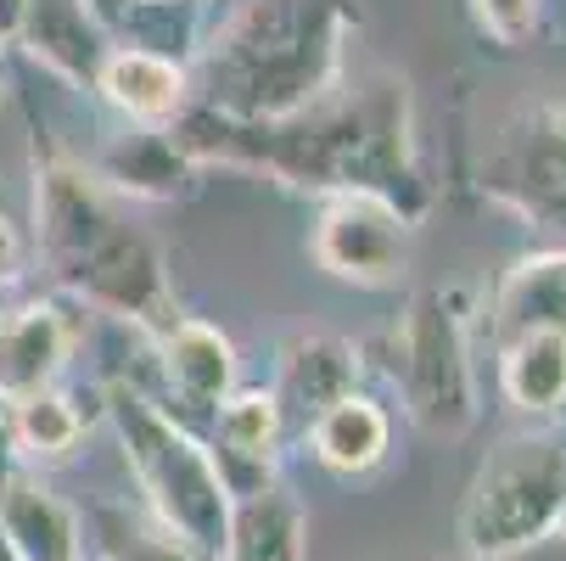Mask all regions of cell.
Returning a JSON list of instances; mask_svg holds the SVG:
<instances>
[{"instance_id":"cell-30","label":"cell","mask_w":566,"mask_h":561,"mask_svg":"<svg viewBox=\"0 0 566 561\" xmlns=\"http://www.w3.org/2000/svg\"><path fill=\"white\" fill-rule=\"evenodd\" d=\"M0 561H12V555H7V544H0Z\"/></svg>"},{"instance_id":"cell-12","label":"cell","mask_w":566,"mask_h":561,"mask_svg":"<svg viewBox=\"0 0 566 561\" xmlns=\"http://www.w3.org/2000/svg\"><path fill=\"white\" fill-rule=\"evenodd\" d=\"M281 444H286V411L270 387H235L213 411V466L224 477L230 500L281 484Z\"/></svg>"},{"instance_id":"cell-1","label":"cell","mask_w":566,"mask_h":561,"mask_svg":"<svg viewBox=\"0 0 566 561\" xmlns=\"http://www.w3.org/2000/svg\"><path fill=\"white\" fill-rule=\"evenodd\" d=\"M169 135L186 146L197 169H248L308 197L381 191L410 219H421L432 202L416 146V96L387 67L354 85L343 73L337 91L286 118H230L191 102L169 124Z\"/></svg>"},{"instance_id":"cell-24","label":"cell","mask_w":566,"mask_h":561,"mask_svg":"<svg viewBox=\"0 0 566 561\" xmlns=\"http://www.w3.org/2000/svg\"><path fill=\"white\" fill-rule=\"evenodd\" d=\"M29 259H34V242H29V230L0 208V292H12L23 276H29Z\"/></svg>"},{"instance_id":"cell-9","label":"cell","mask_w":566,"mask_h":561,"mask_svg":"<svg viewBox=\"0 0 566 561\" xmlns=\"http://www.w3.org/2000/svg\"><path fill=\"white\" fill-rule=\"evenodd\" d=\"M118 197L96 180L91 164H78L67 152H51L34 164V253L62 276L73 259H85L102 236L118 225Z\"/></svg>"},{"instance_id":"cell-8","label":"cell","mask_w":566,"mask_h":561,"mask_svg":"<svg viewBox=\"0 0 566 561\" xmlns=\"http://www.w3.org/2000/svg\"><path fill=\"white\" fill-rule=\"evenodd\" d=\"M56 281H62V292L78 309H96V314L124 320L135 337H157L169 320H180L164 248H157L151 236L140 225H129V219H118L102 242L85 259H73Z\"/></svg>"},{"instance_id":"cell-14","label":"cell","mask_w":566,"mask_h":561,"mask_svg":"<svg viewBox=\"0 0 566 561\" xmlns=\"http://www.w3.org/2000/svg\"><path fill=\"white\" fill-rule=\"evenodd\" d=\"M96 180L118 197V202H186L197 197L202 175L186 146L169 129H146V124H124L96 157H91Z\"/></svg>"},{"instance_id":"cell-11","label":"cell","mask_w":566,"mask_h":561,"mask_svg":"<svg viewBox=\"0 0 566 561\" xmlns=\"http://www.w3.org/2000/svg\"><path fill=\"white\" fill-rule=\"evenodd\" d=\"M78 349V309L62 298H29L0 309V411L56 387Z\"/></svg>"},{"instance_id":"cell-26","label":"cell","mask_w":566,"mask_h":561,"mask_svg":"<svg viewBox=\"0 0 566 561\" xmlns=\"http://www.w3.org/2000/svg\"><path fill=\"white\" fill-rule=\"evenodd\" d=\"M140 12H202V0H129V18H140ZM129 18H124V29H129Z\"/></svg>"},{"instance_id":"cell-29","label":"cell","mask_w":566,"mask_h":561,"mask_svg":"<svg viewBox=\"0 0 566 561\" xmlns=\"http://www.w3.org/2000/svg\"><path fill=\"white\" fill-rule=\"evenodd\" d=\"M449 561H489V555H465V550H460V555H449Z\"/></svg>"},{"instance_id":"cell-10","label":"cell","mask_w":566,"mask_h":561,"mask_svg":"<svg viewBox=\"0 0 566 561\" xmlns=\"http://www.w3.org/2000/svg\"><path fill=\"white\" fill-rule=\"evenodd\" d=\"M140 343H146V354L157 365L164 393L191 416H213L224 398L241 387V354H235V343L213 326V320L180 314L157 337H140Z\"/></svg>"},{"instance_id":"cell-20","label":"cell","mask_w":566,"mask_h":561,"mask_svg":"<svg viewBox=\"0 0 566 561\" xmlns=\"http://www.w3.org/2000/svg\"><path fill=\"white\" fill-rule=\"evenodd\" d=\"M219 561H308V511L286 484L253 489L230 506Z\"/></svg>"},{"instance_id":"cell-28","label":"cell","mask_w":566,"mask_h":561,"mask_svg":"<svg viewBox=\"0 0 566 561\" xmlns=\"http://www.w3.org/2000/svg\"><path fill=\"white\" fill-rule=\"evenodd\" d=\"M0 91H7V45H0Z\"/></svg>"},{"instance_id":"cell-21","label":"cell","mask_w":566,"mask_h":561,"mask_svg":"<svg viewBox=\"0 0 566 561\" xmlns=\"http://www.w3.org/2000/svg\"><path fill=\"white\" fill-rule=\"evenodd\" d=\"M500 349V393L516 416L549 427L566 416V337L560 332H516Z\"/></svg>"},{"instance_id":"cell-27","label":"cell","mask_w":566,"mask_h":561,"mask_svg":"<svg viewBox=\"0 0 566 561\" xmlns=\"http://www.w3.org/2000/svg\"><path fill=\"white\" fill-rule=\"evenodd\" d=\"M555 544H560V555H566V517H560V528H555Z\"/></svg>"},{"instance_id":"cell-19","label":"cell","mask_w":566,"mask_h":561,"mask_svg":"<svg viewBox=\"0 0 566 561\" xmlns=\"http://www.w3.org/2000/svg\"><path fill=\"white\" fill-rule=\"evenodd\" d=\"M303 438H308V455L326 466V471H337V477H370L392 455V416H387L381 398H370L359 387V393H348V398H337V405L319 411L303 427Z\"/></svg>"},{"instance_id":"cell-17","label":"cell","mask_w":566,"mask_h":561,"mask_svg":"<svg viewBox=\"0 0 566 561\" xmlns=\"http://www.w3.org/2000/svg\"><path fill=\"white\" fill-rule=\"evenodd\" d=\"M18 45H23L45 73H56L62 85L91 91L102 56L113 51V29L85 7V0H34Z\"/></svg>"},{"instance_id":"cell-7","label":"cell","mask_w":566,"mask_h":561,"mask_svg":"<svg viewBox=\"0 0 566 561\" xmlns=\"http://www.w3.org/2000/svg\"><path fill=\"white\" fill-rule=\"evenodd\" d=\"M416 253V219L381 191H332L319 197L308 225V259L343 287L392 292L410 276Z\"/></svg>"},{"instance_id":"cell-15","label":"cell","mask_w":566,"mask_h":561,"mask_svg":"<svg viewBox=\"0 0 566 561\" xmlns=\"http://www.w3.org/2000/svg\"><path fill=\"white\" fill-rule=\"evenodd\" d=\"M359 387H365V349L354 337H337V332H292L275 349V382H270V393L281 398L286 422L297 416L308 427L326 405H337V398H348Z\"/></svg>"},{"instance_id":"cell-2","label":"cell","mask_w":566,"mask_h":561,"mask_svg":"<svg viewBox=\"0 0 566 561\" xmlns=\"http://www.w3.org/2000/svg\"><path fill=\"white\" fill-rule=\"evenodd\" d=\"M348 0H230L186 56L191 102L230 118H286L348 73Z\"/></svg>"},{"instance_id":"cell-23","label":"cell","mask_w":566,"mask_h":561,"mask_svg":"<svg viewBox=\"0 0 566 561\" xmlns=\"http://www.w3.org/2000/svg\"><path fill=\"white\" fill-rule=\"evenodd\" d=\"M471 23L500 51H527L544 29V0H471Z\"/></svg>"},{"instance_id":"cell-18","label":"cell","mask_w":566,"mask_h":561,"mask_svg":"<svg viewBox=\"0 0 566 561\" xmlns=\"http://www.w3.org/2000/svg\"><path fill=\"white\" fill-rule=\"evenodd\" d=\"M516 332H560L566 337V242L533 248L511 259L489 298V337L505 343Z\"/></svg>"},{"instance_id":"cell-22","label":"cell","mask_w":566,"mask_h":561,"mask_svg":"<svg viewBox=\"0 0 566 561\" xmlns=\"http://www.w3.org/2000/svg\"><path fill=\"white\" fill-rule=\"evenodd\" d=\"M7 422V449H12V466H56L67 460L78 444H85V411H78V398L56 382V387H40L18 405L0 411Z\"/></svg>"},{"instance_id":"cell-25","label":"cell","mask_w":566,"mask_h":561,"mask_svg":"<svg viewBox=\"0 0 566 561\" xmlns=\"http://www.w3.org/2000/svg\"><path fill=\"white\" fill-rule=\"evenodd\" d=\"M29 7L34 0H0V45H18V34L29 23Z\"/></svg>"},{"instance_id":"cell-13","label":"cell","mask_w":566,"mask_h":561,"mask_svg":"<svg viewBox=\"0 0 566 561\" xmlns=\"http://www.w3.org/2000/svg\"><path fill=\"white\" fill-rule=\"evenodd\" d=\"M91 91L124 124L169 129L191 107V67H186V56L151 51V45H135V40H113V51L102 56Z\"/></svg>"},{"instance_id":"cell-3","label":"cell","mask_w":566,"mask_h":561,"mask_svg":"<svg viewBox=\"0 0 566 561\" xmlns=\"http://www.w3.org/2000/svg\"><path fill=\"white\" fill-rule=\"evenodd\" d=\"M102 416L118 438V455L146 500V517L169 528L191 550L219 555L224 528H230V489L213 466L208 438H197L164 398H151L135 382H107L102 387Z\"/></svg>"},{"instance_id":"cell-6","label":"cell","mask_w":566,"mask_h":561,"mask_svg":"<svg viewBox=\"0 0 566 561\" xmlns=\"http://www.w3.org/2000/svg\"><path fill=\"white\" fill-rule=\"evenodd\" d=\"M476 186L522 225L566 242V102L511 113L482 146Z\"/></svg>"},{"instance_id":"cell-4","label":"cell","mask_w":566,"mask_h":561,"mask_svg":"<svg viewBox=\"0 0 566 561\" xmlns=\"http://www.w3.org/2000/svg\"><path fill=\"white\" fill-rule=\"evenodd\" d=\"M566 517V449L549 427L500 438L460 500V550L489 561H522L549 544Z\"/></svg>"},{"instance_id":"cell-5","label":"cell","mask_w":566,"mask_h":561,"mask_svg":"<svg viewBox=\"0 0 566 561\" xmlns=\"http://www.w3.org/2000/svg\"><path fill=\"white\" fill-rule=\"evenodd\" d=\"M387 376L403 416L432 438H465L476 427L471 314L443 287H416L387 332Z\"/></svg>"},{"instance_id":"cell-16","label":"cell","mask_w":566,"mask_h":561,"mask_svg":"<svg viewBox=\"0 0 566 561\" xmlns=\"http://www.w3.org/2000/svg\"><path fill=\"white\" fill-rule=\"evenodd\" d=\"M0 544L12 561H85V522L29 466L0 471Z\"/></svg>"}]
</instances>
